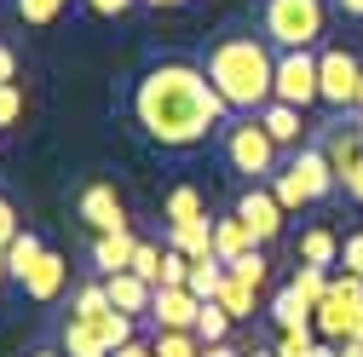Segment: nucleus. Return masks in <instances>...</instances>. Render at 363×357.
Here are the masks:
<instances>
[{
    "instance_id": "1",
    "label": "nucleus",
    "mask_w": 363,
    "mask_h": 357,
    "mask_svg": "<svg viewBox=\"0 0 363 357\" xmlns=\"http://www.w3.org/2000/svg\"><path fill=\"white\" fill-rule=\"evenodd\" d=\"M231 104L213 93V81L196 64H150L139 81H133V121L145 127V139L162 150H191L202 144L213 127H225Z\"/></svg>"
},
{
    "instance_id": "2",
    "label": "nucleus",
    "mask_w": 363,
    "mask_h": 357,
    "mask_svg": "<svg viewBox=\"0 0 363 357\" xmlns=\"http://www.w3.org/2000/svg\"><path fill=\"white\" fill-rule=\"evenodd\" d=\"M202 75L231 110L259 115L271 104V86H277V47L265 35H219L202 58Z\"/></svg>"
},
{
    "instance_id": "3",
    "label": "nucleus",
    "mask_w": 363,
    "mask_h": 357,
    "mask_svg": "<svg viewBox=\"0 0 363 357\" xmlns=\"http://www.w3.org/2000/svg\"><path fill=\"white\" fill-rule=\"evenodd\" d=\"M259 29L277 52H311L329 29V6L323 0H265Z\"/></svg>"
},
{
    "instance_id": "4",
    "label": "nucleus",
    "mask_w": 363,
    "mask_h": 357,
    "mask_svg": "<svg viewBox=\"0 0 363 357\" xmlns=\"http://www.w3.org/2000/svg\"><path fill=\"white\" fill-rule=\"evenodd\" d=\"M329 191H340V178H335L329 156L317 150V144L294 150V162H289L283 173H271V196H277L289 213H300V208H311V202H323Z\"/></svg>"
},
{
    "instance_id": "5",
    "label": "nucleus",
    "mask_w": 363,
    "mask_h": 357,
    "mask_svg": "<svg viewBox=\"0 0 363 357\" xmlns=\"http://www.w3.org/2000/svg\"><path fill=\"white\" fill-rule=\"evenodd\" d=\"M311 329H317V340H323V346L357 340V334H363V277H346V271H340V277L329 283V294L317 300Z\"/></svg>"
},
{
    "instance_id": "6",
    "label": "nucleus",
    "mask_w": 363,
    "mask_h": 357,
    "mask_svg": "<svg viewBox=\"0 0 363 357\" xmlns=\"http://www.w3.org/2000/svg\"><path fill=\"white\" fill-rule=\"evenodd\" d=\"M225 162L231 173H248L254 185H271V173H277V139L259 127V115H242L225 127Z\"/></svg>"
},
{
    "instance_id": "7",
    "label": "nucleus",
    "mask_w": 363,
    "mask_h": 357,
    "mask_svg": "<svg viewBox=\"0 0 363 357\" xmlns=\"http://www.w3.org/2000/svg\"><path fill=\"white\" fill-rule=\"evenodd\" d=\"M357 86H363V64L346 47L317 52V93H323L329 110H357Z\"/></svg>"
},
{
    "instance_id": "8",
    "label": "nucleus",
    "mask_w": 363,
    "mask_h": 357,
    "mask_svg": "<svg viewBox=\"0 0 363 357\" xmlns=\"http://www.w3.org/2000/svg\"><path fill=\"white\" fill-rule=\"evenodd\" d=\"M271 98L294 104V110L323 104V93H317V52H277V86H271Z\"/></svg>"
},
{
    "instance_id": "9",
    "label": "nucleus",
    "mask_w": 363,
    "mask_h": 357,
    "mask_svg": "<svg viewBox=\"0 0 363 357\" xmlns=\"http://www.w3.org/2000/svg\"><path fill=\"white\" fill-rule=\"evenodd\" d=\"M283 202L277 196H271V185H248L242 196H237V219H242V225H248V237H254V248H265L271 237H277L283 231Z\"/></svg>"
},
{
    "instance_id": "10",
    "label": "nucleus",
    "mask_w": 363,
    "mask_h": 357,
    "mask_svg": "<svg viewBox=\"0 0 363 357\" xmlns=\"http://www.w3.org/2000/svg\"><path fill=\"white\" fill-rule=\"evenodd\" d=\"M81 219H86V225H93L99 237L127 231V208H121L116 185H86V191H81Z\"/></svg>"
},
{
    "instance_id": "11",
    "label": "nucleus",
    "mask_w": 363,
    "mask_h": 357,
    "mask_svg": "<svg viewBox=\"0 0 363 357\" xmlns=\"http://www.w3.org/2000/svg\"><path fill=\"white\" fill-rule=\"evenodd\" d=\"M196 311H202V300H196L191 288H156L150 323H156V329H191V334H196Z\"/></svg>"
},
{
    "instance_id": "12",
    "label": "nucleus",
    "mask_w": 363,
    "mask_h": 357,
    "mask_svg": "<svg viewBox=\"0 0 363 357\" xmlns=\"http://www.w3.org/2000/svg\"><path fill=\"white\" fill-rule=\"evenodd\" d=\"M329 156V167H335V178H346L357 162H363V121L357 127H346V121H329V132H323V144H317Z\"/></svg>"
},
{
    "instance_id": "13",
    "label": "nucleus",
    "mask_w": 363,
    "mask_h": 357,
    "mask_svg": "<svg viewBox=\"0 0 363 357\" xmlns=\"http://www.w3.org/2000/svg\"><path fill=\"white\" fill-rule=\"evenodd\" d=\"M64 277H69V259L47 248V254H40V259H35V271H29V277H23L18 288H23V294H29L35 305H52V300L64 294Z\"/></svg>"
},
{
    "instance_id": "14",
    "label": "nucleus",
    "mask_w": 363,
    "mask_h": 357,
    "mask_svg": "<svg viewBox=\"0 0 363 357\" xmlns=\"http://www.w3.org/2000/svg\"><path fill=\"white\" fill-rule=\"evenodd\" d=\"M133 254H139V237H133V231H110V237H93V271H99V277L133 271Z\"/></svg>"
},
{
    "instance_id": "15",
    "label": "nucleus",
    "mask_w": 363,
    "mask_h": 357,
    "mask_svg": "<svg viewBox=\"0 0 363 357\" xmlns=\"http://www.w3.org/2000/svg\"><path fill=\"white\" fill-rule=\"evenodd\" d=\"M104 288H110V305H116V311H127V317H150V300H156V288H150L145 277L116 271V277H104Z\"/></svg>"
},
{
    "instance_id": "16",
    "label": "nucleus",
    "mask_w": 363,
    "mask_h": 357,
    "mask_svg": "<svg viewBox=\"0 0 363 357\" xmlns=\"http://www.w3.org/2000/svg\"><path fill=\"white\" fill-rule=\"evenodd\" d=\"M306 110H294V104H277L271 98L265 110H259V127L277 139V150H300V139H306V121H300Z\"/></svg>"
},
{
    "instance_id": "17",
    "label": "nucleus",
    "mask_w": 363,
    "mask_h": 357,
    "mask_svg": "<svg viewBox=\"0 0 363 357\" xmlns=\"http://www.w3.org/2000/svg\"><path fill=\"white\" fill-rule=\"evenodd\" d=\"M167 248H179L185 259H208V254H213V219H185V225H167Z\"/></svg>"
},
{
    "instance_id": "18",
    "label": "nucleus",
    "mask_w": 363,
    "mask_h": 357,
    "mask_svg": "<svg viewBox=\"0 0 363 357\" xmlns=\"http://www.w3.org/2000/svg\"><path fill=\"white\" fill-rule=\"evenodd\" d=\"M271 323H277V334L311 329V300H300V288H277V300H271Z\"/></svg>"
},
{
    "instance_id": "19",
    "label": "nucleus",
    "mask_w": 363,
    "mask_h": 357,
    "mask_svg": "<svg viewBox=\"0 0 363 357\" xmlns=\"http://www.w3.org/2000/svg\"><path fill=\"white\" fill-rule=\"evenodd\" d=\"M300 265H317V271H329V265H340V237L329 225H311L300 237Z\"/></svg>"
},
{
    "instance_id": "20",
    "label": "nucleus",
    "mask_w": 363,
    "mask_h": 357,
    "mask_svg": "<svg viewBox=\"0 0 363 357\" xmlns=\"http://www.w3.org/2000/svg\"><path fill=\"white\" fill-rule=\"evenodd\" d=\"M254 248V237H248V225H242V219L231 213V219H213V254L225 259V265H231V259H242Z\"/></svg>"
},
{
    "instance_id": "21",
    "label": "nucleus",
    "mask_w": 363,
    "mask_h": 357,
    "mask_svg": "<svg viewBox=\"0 0 363 357\" xmlns=\"http://www.w3.org/2000/svg\"><path fill=\"white\" fill-rule=\"evenodd\" d=\"M104 311H116V305H110V288H104V277L75 288V300H69V317H75V323H99Z\"/></svg>"
},
{
    "instance_id": "22",
    "label": "nucleus",
    "mask_w": 363,
    "mask_h": 357,
    "mask_svg": "<svg viewBox=\"0 0 363 357\" xmlns=\"http://www.w3.org/2000/svg\"><path fill=\"white\" fill-rule=\"evenodd\" d=\"M185 288H191L196 300H213V294L225 288V259H219V254H208V259H191V277H185Z\"/></svg>"
},
{
    "instance_id": "23",
    "label": "nucleus",
    "mask_w": 363,
    "mask_h": 357,
    "mask_svg": "<svg viewBox=\"0 0 363 357\" xmlns=\"http://www.w3.org/2000/svg\"><path fill=\"white\" fill-rule=\"evenodd\" d=\"M58 351H64V357H110V346L99 340V329H93V323H75V317L64 323V346H58Z\"/></svg>"
},
{
    "instance_id": "24",
    "label": "nucleus",
    "mask_w": 363,
    "mask_h": 357,
    "mask_svg": "<svg viewBox=\"0 0 363 357\" xmlns=\"http://www.w3.org/2000/svg\"><path fill=\"white\" fill-rule=\"evenodd\" d=\"M47 254V242H40L35 231H18V242L6 248V265H12V283H23L29 271H35V259Z\"/></svg>"
},
{
    "instance_id": "25",
    "label": "nucleus",
    "mask_w": 363,
    "mask_h": 357,
    "mask_svg": "<svg viewBox=\"0 0 363 357\" xmlns=\"http://www.w3.org/2000/svg\"><path fill=\"white\" fill-rule=\"evenodd\" d=\"M254 294H259V288H248V283H237L231 271H225V288H219L213 300L231 311V323H248V317H254Z\"/></svg>"
},
{
    "instance_id": "26",
    "label": "nucleus",
    "mask_w": 363,
    "mask_h": 357,
    "mask_svg": "<svg viewBox=\"0 0 363 357\" xmlns=\"http://www.w3.org/2000/svg\"><path fill=\"white\" fill-rule=\"evenodd\" d=\"M185 219H208V202H202V191H196V185L167 191V225H185Z\"/></svg>"
},
{
    "instance_id": "27",
    "label": "nucleus",
    "mask_w": 363,
    "mask_h": 357,
    "mask_svg": "<svg viewBox=\"0 0 363 357\" xmlns=\"http://www.w3.org/2000/svg\"><path fill=\"white\" fill-rule=\"evenodd\" d=\"M225 334H231V311H225L219 300H202V311H196V340H202V346H219Z\"/></svg>"
},
{
    "instance_id": "28",
    "label": "nucleus",
    "mask_w": 363,
    "mask_h": 357,
    "mask_svg": "<svg viewBox=\"0 0 363 357\" xmlns=\"http://www.w3.org/2000/svg\"><path fill=\"white\" fill-rule=\"evenodd\" d=\"M150 351H156V357H202V340H196L191 329H156Z\"/></svg>"
},
{
    "instance_id": "29",
    "label": "nucleus",
    "mask_w": 363,
    "mask_h": 357,
    "mask_svg": "<svg viewBox=\"0 0 363 357\" xmlns=\"http://www.w3.org/2000/svg\"><path fill=\"white\" fill-rule=\"evenodd\" d=\"M225 271H231L237 283H248V288H265V277H271V265H265V254H259V248H248L242 259H231V265H225Z\"/></svg>"
},
{
    "instance_id": "30",
    "label": "nucleus",
    "mask_w": 363,
    "mask_h": 357,
    "mask_svg": "<svg viewBox=\"0 0 363 357\" xmlns=\"http://www.w3.org/2000/svg\"><path fill=\"white\" fill-rule=\"evenodd\" d=\"M93 329H99V340H104L110 351H121V346L133 340V317H127V311H104V317H99Z\"/></svg>"
},
{
    "instance_id": "31",
    "label": "nucleus",
    "mask_w": 363,
    "mask_h": 357,
    "mask_svg": "<svg viewBox=\"0 0 363 357\" xmlns=\"http://www.w3.org/2000/svg\"><path fill=\"white\" fill-rule=\"evenodd\" d=\"M329 283H335L329 271H317V265H300V271H294V283H289V288H300V300H311V311H317V300L329 294Z\"/></svg>"
},
{
    "instance_id": "32",
    "label": "nucleus",
    "mask_w": 363,
    "mask_h": 357,
    "mask_svg": "<svg viewBox=\"0 0 363 357\" xmlns=\"http://www.w3.org/2000/svg\"><path fill=\"white\" fill-rule=\"evenodd\" d=\"M162 254H167V248H156V242H139V254H133V277H145L150 288H162Z\"/></svg>"
},
{
    "instance_id": "33",
    "label": "nucleus",
    "mask_w": 363,
    "mask_h": 357,
    "mask_svg": "<svg viewBox=\"0 0 363 357\" xmlns=\"http://www.w3.org/2000/svg\"><path fill=\"white\" fill-rule=\"evenodd\" d=\"M12 6H18L23 23H52V18L64 12V0H12Z\"/></svg>"
},
{
    "instance_id": "34",
    "label": "nucleus",
    "mask_w": 363,
    "mask_h": 357,
    "mask_svg": "<svg viewBox=\"0 0 363 357\" xmlns=\"http://www.w3.org/2000/svg\"><path fill=\"white\" fill-rule=\"evenodd\" d=\"M185 277H191V259L179 248H167L162 254V288H185Z\"/></svg>"
},
{
    "instance_id": "35",
    "label": "nucleus",
    "mask_w": 363,
    "mask_h": 357,
    "mask_svg": "<svg viewBox=\"0 0 363 357\" xmlns=\"http://www.w3.org/2000/svg\"><path fill=\"white\" fill-rule=\"evenodd\" d=\"M317 351V329H300V334H277V357H311Z\"/></svg>"
},
{
    "instance_id": "36",
    "label": "nucleus",
    "mask_w": 363,
    "mask_h": 357,
    "mask_svg": "<svg viewBox=\"0 0 363 357\" xmlns=\"http://www.w3.org/2000/svg\"><path fill=\"white\" fill-rule=\"evenodd\" d=\"M340 265H346V277H363V231L340 237Z\"/></svg>"
},
{
    "instance_id": "37",
    "label": "nucleus",
    "mask_w": 363,
    "mask_h": 357,
    "mask_svg": "<svg viewBox=\"0 0 363 357\" xmlns=\"http://www.w3.org/2000/svg\"><path fill=\"white\" fill-rule=\"evenodd\" d=\"M18 231H23V225H18V208L0 196V248H12V242H18Z\"/></svg>"
},
{
    "instance_id": "38",
    "label": "nucleus",
    "mask_w": 363,
    "mask_h": 357,
    "mask_svg": "<svg viewBox=\"0 0 363 357\" xmlns=\"http://www.w3.org/2000/svg\"><path fill=\"white\" fill-rule=\"evenodd\" d=\"M23 115V93H18V86H0V127H12Z\"/></svg>"
},
{
    "instance_id": "39",
    "label": "nucleus",
    "mask_w": 363,
    "mask_h": 357,
    "mask_svg": "<svg viewBox=\"0 0 363 357\" xmlns=\"http://www.w3.org/2000/svg\"><path fill=\"white\" fill-rule=\"evenodd\" d=\"M133 6V0H86V12H93V18H121Z\"/></svg>"
},
{
    "instance_id": "40",
    "label": "nucleus",
    "mask_w": 363,
    "mask_h": 357,
    "mask_svg": "<svg viewBox=\"0 0 363 357\" xmlns=\"http://www.w3.org/2000/svg\"><path fill=\"white\" fill-rule=\"evenodd\" d=\"M340 191H346V196H352V202L363 208V162H357V167H352V173L340 178Z\"/></svg>"
},
{
    "instance_id": "41",
    "label": "nucleus",
    "mask_w": 363,
    "mask_h": 357,
    "mask_svg": "<svg viewBox=\"0 0 363 357\" xmlns=\"http://www.w3.org/2000/svg\"><path fill=\"white\" fill-rule=\"evenodd\" d=\"M12 81H18V52L0 47V86H12Z\"/></svg>"
},
{
    "instance_id": "42",
    "label": "nucleus",
    "mask_w": 363,
    "mask_h": 357,
    "mask_svg": "<svg viewBox=\"0 0 363 357\" xmlns=\"http://www.w3.org/2000/svg\"><path fill=\"white\" fill-rule=\"evenodd\" d=\"M110 357H156V351H150V346H139V340H127V346H121V351H110Z\"/></svg>"
},
{
    "instance_id": "43",
    "label": "nucleus",
    "mask_w": 363,
    "mask_h": 357,
    "mask_svg": "<svg viewBox=\"0 0 363 357\" xmlns=\"http://www.w3.org/2000/svg\"><path fill=\"white\" fill-rule=\"evenodd\" d=\"M340 6V18H363V0H335Z\"/></svg>"
},
{
    "instance_id": "44",
    "label": "nucleus",
    "mask_w": 363,
    "mask_h": 357,
    "mask_svg": "<svg viewBox=\"0 0 363 357\" xmlns=\"http://www.w3.org/2000/svg\"><path fill=\"white\" fill-rule=\"evenodd\" d=\"M202 357H242V351H231V346L219 340V346H202Z\"/></svg>"
},
{
    "instance_id": "45",
    "label": "nucleus",
    "mask_w": 363,
    "mask_h": 357,
    "mask_svg": "<svg viewBox=\"0 0 363 357\" xmlns=\"http://www.w3.org/2000/svg\"><path fill=\"white\" fill-rule=\"evenodd\" d=\"M12 283V265H6V248H0V288Z\"/></svg>"
},
{
    "instance_id": "46",
    "label": "nucleus",
    "mask_w": 363,
    "mask_h": 357,
    "mask_svg": "<svg viewBox=\"0 0 363 357\" xmlns=\"http://www.w3.org/2000/svg\"><path fill=\"white\" fill-rule=\"evenodd\" d=\"M145 6H185V0H145Z\"/></svg>"
},
{
    "instance_id": "47",
    "label": "nucleus",
    "mask_w": 363,
    "mask_h": 357,
    "mask_svg": "<svg viewBox=\"0 0 363 357\" xmlns=\"http://www.w3.org/2000/svg\"><path fill=\"white\" fill-rule=\"evenodd\" d=\"M242 357H277V351H259V346H254V351H242Z\"/></svg>"
},
{
    "instance_id": "48",
    "label": "nucleus",
    "mask_w": 363,
    "mask_h": 357,
    "mask_svg": "<svg viewBox=\"0 0 363 357\" xmlns=\"http://www.w3.org/2000/svg\"><path fill=\"white\" fill-rule=\"evenodd\" d=\"M29 357H64V351H29Z\"/></svg>"
},
{
    "instance_id": "49",
    "label": "nucleus",
    "mask_w": 363,
    "mask_h": 357,
    "mask_svg": "<svg viewBox=\"0 0 363 357\" xmlns=\"http://www.w3.org/2000/svg\"><path fill=\"white\" fill-rule=\"evenodd\" d=\"M357 115H363V86H357Z\"/></svg>"
}]
</instances>
